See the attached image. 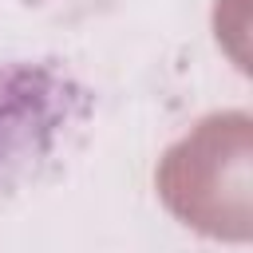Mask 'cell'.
I'll use <instances>...</instances> for the list:
<instances>
[{"label":"cell","mask_w":253,"mask_h":253,"mask_svg":"<svg viewBox=\"0 0 253 253\" xmlns=\"http://www.w3.org/2000/svg\"><path fill=\"white\" fill-rule=\"evenodd\" d=\"M245 115H213L190 138L166 150L158 166V190L166 206L178 217H186V225H198L213 237H245V225H237L221 202V190L245 202Z\"/></svg>","instance_id":"obj_1"}]
</instances>
